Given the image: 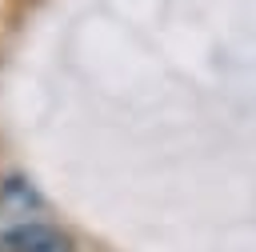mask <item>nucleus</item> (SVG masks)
I'll return each instance as SVG.
<instances>
[{
    "label": "nucleus",
    "mask_w": 256,
    "mask_h": 252,
    "mask_svg": "<svg viewBox=\"0 0 256 252\" xmlns=\"http://www.w3.org/2000/svg\"><path fill=\"white\" fill-rule=\"evenodd\" d=\"M68 236L52 224L28 220V224H12L0 236V252H68Z\"/></svg>",
    "instance_id": "nucleus-1"
}]
</instances>
